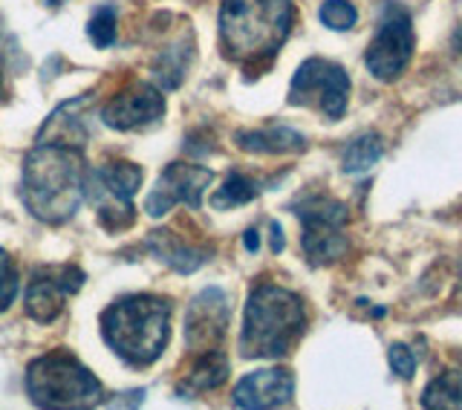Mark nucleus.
I'll list each match as a JSON object with an SVG mask.
<instances>
[{"label":"nucleus","instance_id":"obj_14","mask_svg":"<svg viewBox=\"0 0 462 410\" xmlns=\"http://www.w3.org/2000/svg\"><path fill=\"white\" fill-rule=\"evenodd\" d=\"M295 396V378L283 368L272 370H254L249 376H243L235 387V405L237 407H283Z\"/></svg>","mask_w":462,"mask_h":410},{"label":"nucleus","instance_id":"obj_29","mask_svg":"<svg viewBox=\"0 0 462 410\" xmlns=\"http://www.w3.org/2000/svg\"><path fill=\"white\" fill-rule=\"evenodd\" d=\"M454 47L462 52V23H459V29H457V33H454Z\"/></svg>","mask_w":462,"mask_h":410},{"label":"nucleus","instance_id":"obj_25","mask_svg":"<svg viewBox=\"0 0 462 410\" xmlns=\"http://www.w3.org/2000/svg\"><path fill=\"white\" fill-rule=\"evenodd\" d=\"M14 295H18V272L12 269L9 255L0 248V312L9 310Z\"/></svg>","mask_w":462,"mask_h":410},{"label":"nucleus","instance_id":"obj_18","mask_svg":"<svg viewBox=\"0 0 462 410\" xmlns=\"http://www.w3.org/2000/svg\"><path fill=\"white\" fill-rule=\"evenodd\" d=\"M226 378H228L226 356L220 353V349H208V353H199L197 364L188 370V376L177 385V393L188 399V396H194V393H206V390L220 387Z\"/></svg>","mask_w":462,"mask_h":410},{"label":"nucleus","instance_id":"obj_8","mask_svg":"<svg viewBox=\"0 0 462 410\" xmlns=\"http://www.w3.org/2000/svg\"><path fill=\"white\" fill-rule=\"evenodd\" d=\"M289 105L315 107L327 119H341L350 105V76L336 61L307 58L289 84Z\"/></svg>","mask_w":462,"mask_h":410},{"label":"nucleus","instance_id":"obj_30","mask_svg":"<svg viewBox=\"0 0 462 410\" xmlns=\"http://www.w3.org/2000/svg\"><path fill=\"white\" fill-rule=\"evenodd\" d=\"M0 96H4V79H0Z\"/></svg>","mask_w":462,"mask_h":410},{"label":"nucleus","instance_id":"obj_15","mask_svg":"<svg viewBox=\"0 0 462 410\" xmlns=\"http://www.w3.org/2000/svg\"><path fill=\"white\" fill-rule=\"evenodd\" d=\"M237 148L249 154H298L307 148V139L286 125H272L263 130H240L235 134Z\"/></svg>","mask_w":462,"mask_h":410},{"label":"nucleus","instance_id":"obj_26","mask_svg":"<svg viewBox=\"0 0 462 410\" xmlns=\"http://www.w3.org/2000/svg\"><path fill=\"white\" fill-rule=\"evenodd\" d=\"M390 368H393V373L399 378H411L416 373V356H413V349L408 344H393L390 347Z\"/></svg>","mask_w":462,"mask_h":410},{"label":"nucleus","instance_id":"obj_13","mask_svg":"<svg viewBox=\"0 0 462 410\" xmlns=\"http://www.w3.org/2000/svg\"><path fill=\"white\" fill-rule=\"evenodd\" d=\"M162 113H165L162 93L151 84H134L113 101H107L105 110H101V122L113 130H136L162 119Z\"/></svg>","mask_w":462,"mask_h":410},{"label":"nucleus","instance_id":"obj_27","mask_svg":"<svg viewBox=\"0 0 462 410\" xmlns=\"http://www.w3.org/2000/svg\"><path fill=\"white\" fill-rule=\"evenodd\" d=\"M269 231H272V252L278 255V252H283V228H281V223H269Z\"/></svg>","mask_w":462,"mask_h":410},{"label":"nucleus","instance_id":"obj_4","mask_svg":"<svg viewBox=\"0 0 462 410\" xmlns=\"http://www.w3.org/2000/svg\"><path fill=\"white\" fill-rule=\"evenodd\" d=\"M307 327V312L298 295L283 286H257L243 312L240 353L245 359H283Z\"/></svg>","mask_w":462,"mask_h":410},{"label":"nucleus","instance_id":"obj_1","mask_svg":"<svg viewBox=\"0 0 462 410\" xmlns=\"http://www.w3.org/2000/svg\"><path fill=\"white\" fill-rule=\"evenodd\" d=\"M84 182V159L72 144L38 142V148L23 163V205L41 223L61 226L79 211L81 200L87 197Z\"/></svg>","mask_w":462,"mask_h":410},{"label":"nucleus","instance_id":"obj_11","mask_svg":"<svg viewBox=\"0 0 462 410\" xmlns=\"http://www.w3.org/2000/svg\"><path fill=\"white\" fill-rule=\"evenodd\" d=\"M214 173L202 165H188V163H173L162 171V177L156 180L153 191L144 200V211L151 217H165L173 205L182 202L188 209H199L202 194L211 185Z\"/></svg>","mask_w":462,"mask_h":410},{"label":"nucleus","instance_id":"obj_7","mask_svg":"<svg viewBox=\"0 0 462 410\" xmlns=\"http://www.w3.org/2000/svg\"><path fill=\"white\" fill-rule=\"evenodd\" d=\"M142 185V168L134 163H110L87 171L84 191L96 205L101 226L110 231L127 228L134 223V197Z\"/></svg>","mask_w":462,"mask_h":410},{"label":"nucleus","instance_id":"obj_19","mask_svg":"<svg viewBox=\"0 0 462 410\" xmlns=\"http://www.w3.org/2000/svg\"><path fill=\"white\" fill-rule=\"evenodd\" d=\"M384 154V142L379 134H361L356 136L350 144H346V151H344V159H341V165H344V173H365L370 171L375 163L382 159Z\"/></svg>","mask_w":462,"mask_h":410},{"label":"nucleus","instance_id":"obj_24","mask_svg":"<svg viewBox=\"0 0 462 410\" xmlns=\"http://www.w3.org/2000/svg\"><path fill=\"white\" fill-rule=\"evenodd\" d=\"M87 35H90V41L96 43L98 50L113 47V41H116V9L110 4L101 6L90 18V23H87Z\"/></svg>","mask_w":462,"mask_h":410},{"label":"nucleus","instance_id":"obj_10","mask_svg":"<svg viewBox=\"0 0 462 410\" xmlns=\"http://www.w3.org/2000/svg\"><path fill=\"white\" fill-rule=\"evenodd\" d=\"M84 286V272L72 263L64 266H41L35 269L26 289V315L38 324H50L64 310V301Z\"/></svg>","mask_w":462,"mask_h":410},{"label":"nucleus","instance_id":"obj_12","mask_svg":"<svg viewBox=\"0 0 462 410\" xmlns=\"http://www.w3.org/2000/svg\"><path fill=\"white\" fill-rule=\"evenodd\" d=\"M228 327V298L223 289H206L191 301L185 318V339L194 353L217 349Z\"/></svg>","mask_w":462,"mask_h":410},{"label":"nucleus","instance_id":"obj_9","mask_svg":"<svg viewBox=\"0 0 462 410\" xmlns=\"http://www.w3.org/2000/svg\"><path fill=\"white\" fill-rule=\"evenodd\" d=\"M413 55V26L411 14L399 0H384L379 12V29L367 47L365 64L379 81H396Z\"/></svg>","mask_w":462,"mask_h":410},{"label":"nucleus","instance_id":"obj_3","mask_svg":"<svg viewBox=\"0 0 462 410\" xmlns=\"http://www.w3.org/2000/svg\"><path fill=\"white\" fill-rule=\"evenodd\" d=\"M292 0H223L220 41L228 58L254 64L283 47L292 29Z\"/></svg>","mask_w":462,"mask_h":410},{"label":"nucleus","instance_id":"obj_28","mask_svg":"<svg viewBox=\"0 0 462 410\" xmlns=\"http://www.w3.org/2000/svg\"><path fill=\"white\" fill-rule=\"evenodd\" d=\"M243 246L249 248V252H257V246H260V240H257V231L254 228H249L243 234Z\"/></svg>","mask_w":462,"mask_h":410},{"label":"nucleus","instance_id":"obj_22","mask_svg":"<svg viewBox=\"0 0 462 410\" xmlns=\"http://www.w3.org/2000/svg\"><path fill=\"white\" fill-rule=\"evenodd\" d=\"M422 405L439 410H462V373H442L433 378L422 396Z\"/></svg>","mask_w":462,"mask_h":410},{"label":"nucleus","instance_id":"obj_17","mask_svg":"<svg viewBox=\"0 0 462 410\" xmlns=\"http://www.w3.org/2000/svg\"><path fill=\"white\" fill-rule=\"evenodd\" d=\"M148 248L162 263H168L171 269H177L182 275L197 272L202 263L208 260V252H202V248H194V246L177 240V234H173V231H153V238L148 240Z\"/></svg>","mask_w":462,"mask_h":410},{"label":"nucleus","instance_id":"obj_2","mask_svg":"<svg viewBox=\"0 0 462 410\" xmlns=\"http://www.w3.org/2000/svg\"><path fill=\"white\" fill-rule=\"evenodd\" d=\"M101 335L134 368L153 364L171 339V303L159 295H125L101 315Z\"/></svg>","mask_w":462,"mask_h":410},{"label":"nucleus","instance_id":"obj_5","mask_svg":"<svg viewBox=\"0 0 462 410\" xmlns=\"http://www.w3.org/2000/svg\"><path fill=\"white\" fill-rule=\"evenodd\" d=\"M26 393L38 407H93L101 402V382L69 353H47L29 364Z\"/></svg>","mask_w":462,"mask_h":410},{"label":"nucleus","instance_id":"obj_6","mask_svg":"<svg viewBox=\"0 0 462 410\" xmlns=\"http://www.w3.org/2000/svg\"><path fill=\"white\" fill-rule=\"evenodd\" d=\"M292 209L303 223L300 246L310 263L315 266L336 263L346 252V205L332 197L307 194Z\"/></svg>","mask_w":462,"mask_h":410},{"label":"nucleus","instance_id":"obj_23","mask_svg":"<svg viewBox=\"0 0 462 410\" xmlns=\"http://www.w3.org/2000/svg\"><path fill=\"white\" fill-rule=\"evenodd\" d=\"M318 18H321L324 26L336 29V33H346V29H353L356 21H358V12L353 4H346V0H327L318 12Z\"/></svg>","mask_w":462,"mask_h":410},{"label":"nucleus","instance_id":"obj_20","mask_svg":"<svg viewBox=\"0 0 462 410\" xmlns=\"http://www.w3.org/2000/svg\"><path fill=\"white\" fill-rule=\"evenodd\" d=\"M188 61H191V43H173L168 47L162 55L156 58L153 64V72H156V81L165 87V90H173V87H180L182 79H185V70H188Z\"/></svg>","mask_w":462,"mask_h":410},{"label":"nucleus","instance_id":"obj_16","mask_svg":"<svg viewBox=\"0 0 462 410\" xmlns=\"http://www.w3.org/2000/svg\"><path fill=\"white\" fill-rule=\"evenodd\" d=\"M84 105H90V96H81V98L67 101V105L58 107L47 119V125L41 127L38 142H47L52 136V142H58V144H72V148H79V144L87 139L84 119H81Z\"/></svg>","mask_w":462,"mask_h":410},{"label":"nucleus","instance_id":"obj_21","mask_svg":"<svg viewBox=\"0 0 462 410\" xmlns=\"http://www.w3.org/2000/svg\"><path fill=\"white\" fill-rule=\"evenodd\" d=\"M260 194V182H254L252 177H243V173H228L226 182L217 188L211 205L217 211H228V209H237V205L252 202Z\"/></svg>","mask_w":462,"mask_h":410}]
</instances>
